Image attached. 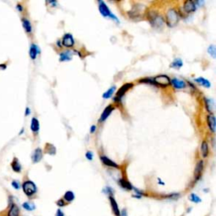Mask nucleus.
Listing matches in <instances>:
<instances>
[{"mask_svg":"<svg viewBox=\"0 0 216 216\" xmlns=\"http://www.w3.org/2000/svg\"><path fill=\"white\" fill-rule=\"evenodd\" d=\"M39 127H40V126H39V122H38V120H37L36 117H33V118L31 119V130H32V132H33V133H37V132L39 131Z\"/></svg>","mask_w":216,"mask_h":216,"instance_id":"412c9836","label":"nucleus"},{"mask_svg":"<svg viewBox=\"0 0 216 216\" xmlns=\"http://www.w3.org/2000/svg\"><path fill=\"white\" fill-rule=\"evenodd\" d=\"M72 52L70 51H66V52H63V53H60L59 54V57H60V61L61 62H65V61H70L72 59Z\"/></svg>","mask_w":216,"mask_h":216,"instance_id":"f3484780","label":"nucleus"},{"mask_svg":"<svg viewBox=\"0 0 216 216\" xmlns=\"http://www.w3.org/2000/svg\"><path fill=\"white\" fill-rule=\"evenodd\" d=\"M85 157H86V159H88L89 161H91L93 159V153L91 151H88L86 152V154H85Z\"/></svg>","mask_w":216,"mask_h":216,"instance_id":"72a5a7b5","label":"nucleus"},{"mask_svg":"<svg viewBox=\"0 0 216 216\" xmlns=\"http://www.w3.org/2000/svg\"><path fill=\"white\" fill-rule=\"evenodd\" d=\"M114 110V107L112 106H108L106 107V109L103 111V112L101 115V117H100V122H104V121L110 115H111V111Z\"/></svg>","mask_w":216,"mask_h":216,"instance_id":"f8f14e48","label":"nucleus"},{"mask_svg":"<svg viewBox=\"0 0 216 216\" xmlns=\"http://www.w3.org/2000/svg\"><path fill=\"white\" fill-rule=\"evenodd\" d=\"M115 90H116V87H111L110 89H108V90L103 94V96H103V98H104V99H109V98H111V96H112V95H113V93L115 92Z\"/></svg>","mask_w":216,"mask_h":216,"instance_id":"393cba45","label":"nucleus"},{"mask_svg":"<svg viewBox=\"0 0 216 216\" xmlns=\"http://www.w3.org/2000/svg\"><path fill=\"white\" fill-rule=\"evenodd\" d=\"M101 161L103 162L104 165L107 166L113 167V168H119L118 165L117 163H115L114 161H112L111 160H110L109 158H107L106 156H101Z\"/></svg>","mask_w":216,"mask_h":216,"instance_id":"dca6fc26","label":"nucleus"},{"mask_svg":"<svg viewBox=\"0 0 216 216\" xmlns=\"http://www.w3.org/2000/svg\"><path fill=\"white\" fill-rule=\"evenodd\" d=\"M11 166H12L13 170L15 171V172H20V171H21V166H20V164H19V161L17 159H15V160H14V161H13L12 164H11Z\"/></svg>","mask_w":216,"mask_h":216,"instance_id":"a878e982","label":"nucleus"},{"mask_svg":"<svg viewBox=\"0 0 216 216\" xmlns=\"http://www.w3.org/2000/svg\"><path fill=\"white\" fill-rule=\"evenodd\" d=\"M12 186L13 188L15 189H19V188H20V185H19V182H17V181H13L12 182Z\"/></svg>","mask_w":216,"mask_h":216,"instance_id":"473e14b6","label":"nucleus"},{"mask_svg":"<svg viewBox=\"0 0 216 216\" xmlns=\"http://www.w3.org/2000/svg\"><path fill=\"white\" fill-rule=\"evenodd\" d=\"M118 183L123 188L126 189V190H132L133 188V186L131 185V183L125 179H120L118 181Z\"/></svg>","mask_w":216,"mask_h":216,"instance_id":"6ab92c4d","label":"nucleus"},{"mask_svg":"<svg viewBox=\"0 0 216 216\" xmlns=\"http://www.w3.org/2000/svg\"><path fill=\"white\" fill-rule=\"evenodd\" d=\"M22 25L27 33H31L32 31V27H31V22L29 21L27 19H22Z\"/></svg>","mask_w":216,"mask_h":216,"instance_id":"5701e85b","label":"nucleus"},{"mask_svg":"<svg viewBox=\"0 0 216 216\" xmlns=\"http://www.w3.org/2000/svg\"><path fill=\"white\" fill-rule=\"evenodd\" d=\"M30 112H31V111H30V109L27 107L26 108V116H28V115L30 114Z\"/></svg>","mask_w":216,"mask_h":216,"instance_id":"58836bf2","label":"nucleus"},{"mask_svg":"<svg viewBox=\"0 0 216 216\" xmlns=\"http://www.w3.org/2000/svg\"><path fill=\"white\" fill-rule=\"evenodd\" d=\"M195 81H196L197 83L199 84H201V85L206 87V88H210V87L211 86V84H210V81L203 77H199V78H197V79H195Z\"/></svg>","mask_w":216,"mask_h":216,"instance_id":"aec40b11","label":"nucleus"},{"mask_svg":"<svg viewBox=\"0 0 216 216\" xmlns=\"http://www.w3.org/2000/svg\"><path fill=\"white\" fill-rule=\"evenodd\" d=\"M63 45L66 47H71L74 46V40L71 34H65L62 39Z\"/></svg>","mask_w":216,"mask_h":216,"instance_id":"0eeeda50","label":"nucleus"},{"mask_svg":"<svg viewBox=\"0 0 216 216\" xmlns=\"http://www.w3.org/2000/svg\"><path fill=\"white\" fill-rule=\"evenodd\" d=\"M120 216H127L126 209H123V210H122V212H120Z\"/></svg>","mask_w":216,"mask_h":216,"instance_id":"e433bc0d","label":"nucleus"},{"mask_svg":"<svg viewBox=\"0 0 216 216\" xmlns=\"http://www.w3.org/2000/svg\"><path fill=\"white\" fill-rule=\"evenodd\" d=\"M39 49H38V46L35 44H32L31 46V48H30V57H31V59H36L37 57V54L39 53Z\"/></svg>","mask_w":216,"mask_h":216,"instance_id":"a211bd4d","label":"nucleus"},{"mask_svg":"<svg viewBox=\"0 0 216 216\" xmlns=\"http://www.w3.org/2000/svg\"><path fill=\"white\" fill-rule=\"evenodd\" d=\"M201 154L203 157H207L209 154V145L205 141H204L201 145Z\"/></svg>","mask_w":216,"mask_h":216,"instance_id":"4be33fe9","label":"nucleus"},{"mask_svg":"<svg viewBox=\"0 0 216 216\" xmlns=\"http://www.w3.org/2000/svg\"><path fill=\"white\" fill-rule=\"evenodd\" d=\"M179 16L175 9H168L166 13V22L169 27H174L178 23Z\"/></svg>","mask_w":216,"mask_h":216,"instance_id":"f257e3e1","label":"nucleus"},{"mask_svg":"<svg viewBox=\"0 0 216 216\" xmlns=\"http://www.w3.org/2000/svg\"><path fill=\"white\" fill-rule=\"evenodd\" d=\"M31 159H32V161L34 163H37L42 159V150L41 149H37L33 154H32V156H31Z\"/></svg>","mask_w":216,"mask_h":216,"instance_id":"2eb2a0df","label":"nucleus"},{"mask_svg":"<svg viewBox=\"0 0 216 216\" xmlns=\"http://www.w3.org/2000/svg\"><path fill=\"white\" fill-rule=\"evenodd\" d=\"M56 216H64V214H63V212L61 210H58Z\"/></svg>","mask_w":216,"mask_h":216,"instance_id":"c9c22d12","label":"nucleus"},{"mask_svg":"<svg viewBox=\"0 0 216 216\" xmlns=\"http://www.w3.org/2000/svg\"><path fill=\"white\" fill-rule=\"evenodd\" d=\"M22 207L27 211H33L36 209L35 204L33 203H31V202H25L24 204H22Z\"/></svg>","mask_w":216,"mask_h":216,"instance_id":"cd10ccee","label":"nucleus"},{"mask_svg":"<svg viewBox=\"0 0 216 216\" xmlns=\"http://www.w3.org/2000/svg\"><path fill=\"white\" fill-rule=\"evenodd\" d=\"M183 65L182 60L180 58H176L171 63V68H180Z\"/></svg>","mask_w":216,"mask_h":216,"instance_id":"bb28decb","label":"nucleus"},{"mask_svg":"<svg viewBox=\"0 0 216 216\" xmlns=\"http://www.w3.org/2000/svg\"><path fill=\"white\" fill-rule=\"evenodd\" d=\"M96 125H93V126L91 127V128H90V133H93L95 131H96Z\"/></svg>","mask_w":216,"mask_h":216,"instance_id":"4c0bfd02","label":"nucleus"},{"mask_svg":"<svg viewBox=\"0 0 216 216\" xmlns=\"http://www.w3.org/2000/svg\"><path fill=\"white\" fill-rule=\"evenodd\" d=\"M189 199H190V201H192V202H193V203H200L201 202V198L198 197V195H196L195 193H192L190 196H189Z\"/></svg>","mask_w":216,"mask_h":216,"instance_id":"7c9ffc66","label":"nucleus"},{"mask_svg":"<svg viewBox=\"0 0 216 216\" xmlns=\"http://www.w3.org/2000/svg\"><path fill=\"white\" fill-rule=\"evenodd\" d=\"M183 9L185 10L186 13H191L195 11L196 9V5H195L194 2H192L191 0H187L184 2L183 4Z\"/></svg>","mask_w":216,"mask_h":216,"instance_id":"9b49d317","label":"nucleus"},{"mask_svg":"<svg viewBox=\"0 0 216 216\" xmlns=\"http://www.w3.org/2000/svg\"><path fill=\"white\" fill-rule=\"evenodd\" d=\"M22 188H23V191L25 192V194L28 197L33 196L37 191V186H36L34 182H31V181H26V182H24L23 185H22Z\"/></svg>","mask_w":216,"mask_h":216,"instance_id":"f03ea898","label":"nucleus"},{"mask_svg":"<svg viewBox=\"0 0 216 216\" xmlns=\"http://www.w3.org/2000/svg\"><path fill=\"white\" fill-rule=\"evenodd\" d=\"M19 208L15 204L9 205V209L7 212V216H19Z\"/></svg>","mask_w":216,"mask_h":216,"instance_id":"9d476101","label":"nucleus"},{"mask_svg":"<svg viewBox=\"0 0 216 216\" xmlns=\"http://www.w3.org/2000/svg\"><path fill=\"white\" fill-rule=\"evenodd\" d=\"M21 5H17V8H18V9H19V10H22V8H21Z\"/></svg>","mask_w":216,"mask_h":216,"instance_id":"ea45409f","label":"nucleus"},{"mask_svg":"<svg viewBox=\"0 0 216 216\" xmlns=\"http://www.w3.org/2000/svg\"><path fill=\"white\" fill-rule=\"evenodd\" d=\"M208 53H210V55L212 56L214 58H216L215 46H214V45H210V46L208 47Z\"/></svg>","mask_w":216,"mask_h":216,"instance_id":"c756f323","label":"nucleus"},{"mask_svg":"<svg viewBox=\"0 0 216 216\" xmlns=\"http://www.w3.org/2000/svg\"><path fill=\"white\" fill-rule=\"evenodd\" d=\"M154 82L155 84H157L161 86L166 87L167 85H169L171 83L170 78L168 77L167 75H165V74H161V75H158L154 79Z\"/></svg>","mask_w":216,"mask_h":216,"instance_id":"39448f33","label":"nucleus"},{"mask_svg":"<svg viewBox=\"0 0 216 216\" xmlns=\"http://www.w3.org/2000/svg\"><path fill=\"white\" fill-rule=\"evenodd\" d=\"M74 198H75V196H74V192L72 191H67L65 192L64 196H63V199L68 203H70L72 201H74Z\"/></svg>","mask_w":216,"mask_h":216,"instance_id":"b1692460","label":"nucleus"},{"mask_svg":"<svg viewBox=\"0 0 216 216\" xmlns=\"http://www.w3.org/2000/svg\"><path fill=\"white\" fill-rule=\"evenodd\" d=\"M205 104H206V107L207 110L210 112H212L214 108V101L212 99H205Z\"/></svg>","mask_w":216,"mask_h":216,"instance_id":"c85d7f7f","label":"nucleus"},{"mask_svg":"<svg viewBox=\"0 0 216 216\" xmlns=\"http://www.w3.org/2000/svg\"><path fill=\"white\" fill-rule=\"evenodd\" d=\"M99 3L100 13L102 14V15L105 16V17H111V18L115 19L118 22V19H117V17H116L114 15H112V13L111 12V10L109 9V8L106 6V4L103 1H99V3Z\"/></svg>","mask_w":216,"mask_h":216,"instance_id":"20e7f679","label":"nucleus"},{"mask_svg":"<svg viewBox=\"0 0 216 216\" xmlns=\"http://www.w3.org/2000/svg\"><path fill=\"white\" fill-rule=\"evenodd\" d=\"M207 123L210 131L212 133H214V131H215V117H214V116L213 114H210L208 116Z\"/></svg>","mask_w":216,"mask_h":216,"instance_id":"4468645a","label":"nucleus"},{"mask_svg":"<svg viewBox=\"0 0 216 216\" xmlns=\"http://www.w3.org/2000/svg\"><path fill=\"white\" fill-rule=\"evenodd\" d=\"M109 200H110V204H111V207L113 214L116 216H120V210H119L116 199L112 196H109Z\"/></svg>","mask_w":216,"mask_h":216,"instance_id":"1a4fd4ad","label":"nucleus"},{"mask_svg":"<svg viewBox=\"0 0 216 216\" xmlns=\"http://www.w3.org/2000/svg\"><path fill=\"white\" fill-rule=\"evenodd\" d=\"M171 83L172 84V85L174 86V88L176 89H183L186 87V83L182 80H179V79H176V78H174L171 80Z\"/></svg>","mask_w":216,"mask_h":216,"instance_id":"ddd939ff","label":"nucleus"},{"mask_svg":"<svg viewBox=\"0 0 216 216\" xmlns=\"http://www.w3.org/2000/svg\"><path fill=\"white\" fill-rule=\"evenodd\" d=\"M57 204H58V206H59V207H63V206H65L66 203H65L63 199H59V200L57 202Z\"/></svg>","mask_w":216,"mask_h":216,"instance_id":"f704fd0d","label":"nucleus"},{"mask_svg":"<svg viewBox=\"0 0 216 216\" xmlns=\"http://www.w3.org/2000/svg\"><path fill=\"white\" fill-rule=\"evenodd\" d=\"M131 87H133V84L128 83V84H123V85L119 89V90L117 91V95H116V97L114 98V101H116L117 102H120L121 99H122V97L125 95V93L129 90Z\"/></svg>","mask_w":216,"mask_h":216,"instance_id":"423d86ee","label":"nucleus"},{"mask_svg":"<svg viewBox=\"0 0 216 216\" xmlns=\"http://www.w3.org/2000/svg\"><path fill=\"white\" fill-rule=\"evenodd\" d=\"M46 152L47 153V154H50V150H53V152L55 154L56 153V148L55 146H53V145H51V144H48V145H46Z\"/></svg>","mask_w":216,"mask_h":216,"instance_id":"2f4dec72","label":"nucleus"},{"mask_svg":"<svg viewBox=\"0 0 216 216\" xmlns=\"http://www.w3.org/2000/svg\"><path fill=\"white\" fill-rule=\"evenodd\" d=\"M149 21L151 25L155 28H162L165 23L163 17L155 13L149 14Z\"/></svg>","mask_w":216,"mask_h":216,"instance_id":"7ed1b4c3","label":"nucleus"},{"mask_svg":"<svg viewBox=\"0 0 216 216\" xmlns=\"http://www.w3.org/2000/svg\"><path fill=\"white\" fill-rule=\"evenodd\" d=\"M203 170H204V161H198V163L197 164V166L195 167L194 171L195 181H198V180L200 179L201 175H202V172H203Z\"/></svg>","mask_w":216,"mask_h":216,"instance_id":"6e6552de","label":"nucleus"}]
</instances>
